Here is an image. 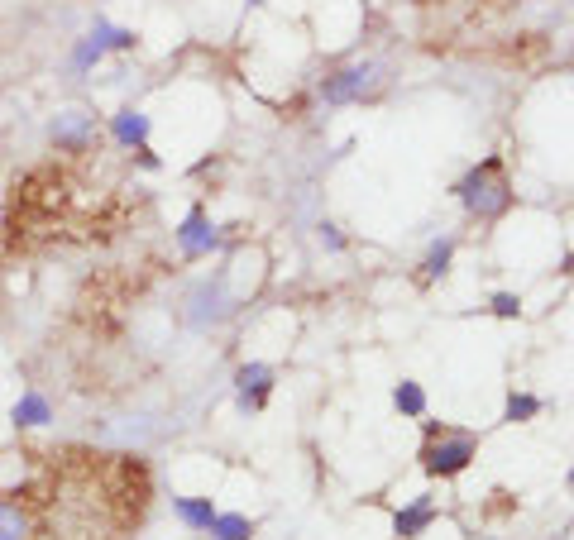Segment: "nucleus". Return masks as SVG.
Instances as JSON below:
<instances>
[{
    "label": "nucleus",
    "instance_id": "nucleus-16",
    "mask_svg": "<svg viewBox=\"0 0 574 540\" xmlns=\"http://www.w3.org/2000/svg\"><path fill=\"white\" fill-rule=\"evenodd\" d=\"M450 259H455V239H436L431 254H426V263H421L426 278H445V273H450Z\"/></svg>",
    "mask_w": 574,
    "mask_h": 540
},
{
    "label": "nucleus",
    "instance_id": "nucleus-14",
    "mask_svg": "<svg viewBox=\"0 0 574 540\" xmlns=\"http://www.w3.org/2000/svg\"><path fill=\"white\" fill-rule=\"evenodd\" d=\"M541 411H546L541 397H531V392H512L508 407H503V421H508V426H527V421H536Z\"/></svg>",
    "mask_w": 574,
    "mask_h": 540
},
{
    "label": "nucleus",
    "instance_id": "nucleus-11",
    "mask_svg": "<svg viewBox=\"0 0 574 540\" xmlns=\"http://www.w3.org/2000/svg\"><path fill=\"white\" fill-rule=\"evenodd\" d=\"M173 512L187 531H206L216 521V502L211 497H173Z\"/></svg>",
    "mask_w": 574,
    "mask_h": 540
},
{
    "label": "nucleus",
    "instance_id": "nucleus-7",
    "mask_svg": "<svg viewBox=\"0 0 574 540\" xmlns=\"http://www.w3.org/2000/svg\"><path fill=\"white\" fill-rule=\"evenodd\" d=\"M235 392H240V411H259L273 392V368L268 364H240L235 368Z\"/></svg>",
    "mask_w": 574,
    "mask_h": 540
},
{
    "label": "nucleus",
    "instance_id": "nucleus-6",
    "mask_svg": "<svg viewBox=\"0 0 574 540\" xmlns=\"http://www.w3.org/2000/svg\"><path fill=\"white\" fill-rule=\"evenodd\" d=\"M48 134H53L58 149H87L91 134H96V120H91L87 110H58L53 125H48Z\"/></svg>",
    "mask_w": 574,
    "mask_h": 540
},
{
    "label": "nucleus",
    "instance_id": "nucleus-8",
    "mask_svg": "<svg viewBox=\"0 0 574 540\" xmlns=\"http://www.w3.org/2000/svg\"><path fill=\"white\" fill-rule=\"evenodd\" d=\"M431 521H436V502H431V493H421V497H412L407 507H398L393 531H398V540H417L431 531Z\"/></svg>",
    "mask_w": 574,
    "mask_h": 540
},
{
    "label": "nucleus",
    "instance_id": "nucleus-15",
    "mask_svg": "<svg viewBox=\"0 0 574 540\" xmlns=\"http://www.w3.org/2000/svg\"><path fill=\"white\" fill-rule=\"evenodd\" d=\"M393 407H398L402 416H426V392H421V383L402 378L398 388H393Z\"/></svg>",
    "mask_w": 574,
    "mask_h": 540
},
{
    "label": "nucleus",
    "instance_id": "nucleus-3",
    "mask_svg": "<svg viewBox=\"0 0 574 540\" xmlns=\"http://www.w3.org/2000/svg\"><path fill=\"white\" fill-rule=\"evenodd\" d=\"M378 63H350L345 72H335L326 77V87H321V101L326 106H350V101H364L369 91H378Z\"/></svg>",
    "mask_w": 574,
    "mask_h": 540
},
{
    "label": "nucleus",
    "instance_id": "nucleus-9",
    "mask_svg": "<svg viewBox=\"0 0 574 540\" xmlns=\"http://www.w3.org/2000/svg\"><path fill=\"white\" fill-rule=\"evenodd\" d=\"M149 115L144 110H134V106H125L120 115H111V139L120 144V149H144L149 144Z\"/></svg>",
    "mask_w": 574,
    "mask_h": 540
},
{
    "label": "nucleus",
    "instance_id": "nucleus-2",
    "mask_svg": "<svg viewBox=\"0 0 574 540\" xmlns=\"http://www.w3.org/2000/svg\"><path fill=\"white\" fill-rule=\"evenodd\" d=\"M474 454H479L474 435H450L445 431L441 440H426V445H421V469H426L431 478H455L474 464Z\"/></svg>",
    "mask_w": 574,
    "mask_h": 540
},
{
    "label": "nucleus",
    "instance_id": "nucleus-17",
    "mask_svg": "<svg viewBox=\"0 0 574 540\" xmlns=\"http://www.w3.org/2000/svg\"><path fill=\"white\" fill-rule=\"evenodd\" d=\"M101 58H106V44L91 34V39H82V44L72 48V72H91V67L101 63Z\"/></svg>",
    "mask_w": 574,
    "mask_h": 540
},
{
    "label": "nucleus",
    "instance_id": "nucleus-18",
    "mask_svg": "<svg viewBox=\"0 0 574 540\" xmlns=\"http://www.w3.org/2000/svg\"><path fill=\"white\" fill-rule=\"evenodd\" d=\"M91 34L106 44V53H111V48H115V53H130V48H134V34H130V29H111L106 20H96V29H91Z\"/></svg>",
    "mask_w": 574,
    "mask_h": 540
},
{
    "label": "nucleus",
    "instance_id": "nucleus-20",
    "mask_svg": "<svg viewBox=\"0 0 574 540\" xmlns=\"http://www.w3.org/2000/svg\"><path fill=\"white\" fill-rule=\"evenodd\" d=\"M321 249H326V254H340V249H345V235H340L335 225H321Z\"/></svg>",
    "mask_w": 574,
    "mask_h": 540
},
{
    "label": "nucleus",
    "instance_id": "nucleus-1",
    "mask_svg": "<svg viewBox=\"0 0 574 540\" xmlns=\"http://www.w3.org/2000/svg\"><path fill=\"white\" fill-rule=\"evenodd\" d=\"M455 196L464 201V211L479 220H498L512 206V187L498 177V158H484L479 168H469L464 182L455 187Z\"/></svg>",
    "mask_w": 574,
    "mask_h": 540
},
{
    "label": "nucleus",
    "instance_id": "nucleus-19",
    "mask_svg": "<svg viewBox=\"0 0 574 540\" xmlns=\"http://www.w3.org/2000/svg\"><path fill=\"white\" fill-rule=\"evenodd\" d=\"M493 316H503V321L522 316V297H512V292H498V297H493Z\"/></svg>",
    "mask_w": 574,
    "mask_h": 540
},
{
    "label": "nucleus",
    "instance_id": "nucleus-5",
    "mask_svg": "<svg viewBox=\"0 0 574 540\" xmlns=\"http://www.w3.org/2000/svg\"><path fill=\"white\" fill-rule=\"evenodd\" d=\"M192 311H187V321L197 325V330H211V325H221L230 311H235V302L225 297V287H221V278L216 282H197V292H192Z\"/></svg>",
    "mask_w": 574,
    "mask_h": 540
},
{
    "label": "nucleus",
    "instance_id": "nucleus-4",
    "mask_svg": "<svg viewBox=\"0 0 574 540\" xmlns=\"http://www.w3.org/2000/svg\"><path fill=\"white\" fill-rule=\"evenodd\" d=\"M177 249H182L187 259H206V254H216V249H221V230H216V220L206 216L201 206H192L187 220L177 225Z\"/></svg>",
    "mask_w": 574,
    "mask_h": 540
},
{
    "label": "nucleus",
    "instance_id": "nucleus-13",
    "mask_svg": "<svg viewBox=\"0 0 574 540\" xmlns=\"http://www.w3.org/2000/svg\"><path fill=\"white\" fill-rule=\"evenodd\" d=\"M206 531H211V540H254V521L240 517V512H216Z\"/></svg>",
    "mask_w": 574,
    "mask_h": 540
},
{
    "label": "nucleus",
    "instance_id": "nucleus-10",
    "mask_svg": "<svg viewBox=\"0 0 574 540\" xmlns=\"http://www.w3.org/2000/svg\"><path fill=\"white\" fill-rule=\"evenodd\" d=\"M10 421H15L20 431H34V426H48V421H53V407H48V397H39V392H24L20 402L10 407Z\"/></svg>",
    "mask_w": 574,
    "mask_h": 540
},
{
    "label": "nucleus",
    "instance_id": "nucleus-12",
    "mask_svg": "<svg viewBox=\"0 0 574 540\" xmlns=\"http://www.w3.org/2000/svg\"><path fill=\"white\" fill-rule=\"evenodd\" d=\"M0 540H34V521L20 502H0Z\"/></svg>",
    "mask_w": 574,
    "mask_h": 540
}]
</instances>
